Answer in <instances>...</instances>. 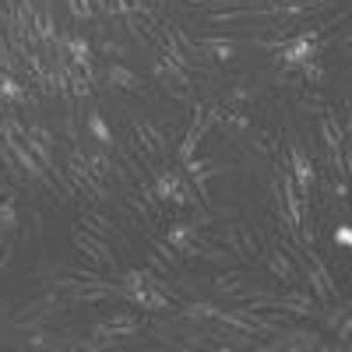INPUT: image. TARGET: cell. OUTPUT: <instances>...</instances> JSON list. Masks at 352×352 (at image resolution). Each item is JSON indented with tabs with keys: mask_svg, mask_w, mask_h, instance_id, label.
Masks as SVG:
<instances>
[{
	"mask_svg": "<svg viewBox=\"0 0 352 352\" xmlns=\"http://www.w3.org/2000/svg\"><path fill=\"white\" fill-rule=\"evenodd\" d=\"M152 187H155V194H159L162 204H176V208H197V204H201L197 190L184 180V173L173 169V166H166V169L155 173V184Z\"/></svg>",
	"mask_w": 352,
	"mask_h": 352,
	"instance_id": "obj_1",
	"label": "cell"
},
{
	"mask_svg": "<svg viewBox=\"0 0 352 352\" xmlns=\"http://www.w3.org/2000/svg\"><path fill=\"white\" fill-rule=\"evenodd\" d=\"M71 243L78 247V254L85 257V261H92L96 268H116V254L96 236V232H88V229H74L71 232Z\"/></svg>",
	"mask_w": 352,
	"mask_h": 352,
	"instance_id": "obj_2",
	"label": "cell"
},
{
	"mask_svg": "<svg viewBox=\"0 0 352 352\" xmlns=\"http://www.w3.org/2000/svg\"><path fill=\"white\" fill-rule=\"evenodd\" d=\"M289 176L296 184L300 197H310V187L317 184V169H314L310 155L300 148V141H289Z\"/></svg>",
	"mask_w": 352,
	"mask_h": 352,
	"instance_id": "obj_3",
	"label": "cell"
},
{
	"mask_svg": "<svg viewBox=\"0 0 352 352\" xmlns=\"http://www.w3.org/2000/svg\"><path fill=\"white\" fill-rule=\"evenodd\" d=\"M226 250L240 261H257V240L247 222H229L226 226Z\"/></svg>",
	"mask_w": 352,
	"mask_h": 352,
	"instance_id": "obj_4",
	"label": "cell"
},
{
	"mask_svg": "<svg viewBox=\"0 0 352 352\" xmlns=\"http://www.w3.org/2000/svg\"><path fill=\"white\" fill-rule=\"evenodd\" d=\"M166 243L180 254V257H197L201 254V236H197V226L190 222H173L166 232Z\"/></svg>",
	"mask_w": 352,
	"mask_h": 352,
	"instance_id": "obj_5",
	"label": "cell"
},
{
	"mask_svg": "<svg viewBox=\"0 0 352 352\" xmlns=\"http://www.w3.org/2000/svg\"><path fill=\"white\" fill-rule=\"evenodd\" d=\"M106 81L113 88H120V92H131V96H144V92H148V81H144L138 71H131L127 64H109Z\"/></svg>",
	"mask_w": 352,
	"mask_h": 352,
	"instance_id": "obj_6",
	"label": "cell"
},
{
	"mask_svg": "<svg viewBox=\"0 0 352 352\" xmlns=\"http://www.w3.org/2000/svg\"><path fill=\"white\" fill-rule=\"evenodd\" d=\"M212 285H215L219 296H232V300H254V296H261V292H254L247 285V275L243 272H222Z\"/></svg>",
	"mask_w": 352,
	"mask_h": 352,
	"instance_id": "obj_7",
	"label": "cell"
},
{
	"mask_svg": "<svg viewBox=\"0 0 352 352\" xmlns=\"http://www.w3.org/2000/svg\"><path fill=\"white\" fill-rule=\"evenodd\" d=\"M64 46H67V60L85 74H92V46H88V39L78 32H64Z\"/></svg>",
	"mask_w": 352,
	"mask_h": 352,
	"instance_id": "obj_8",
	"label": "cell"
},
{
	"mask_svg": "<svg viewBox=\"0 0 352 352\" xmlns=\"http://www.w3.org/2000/svg\"><path fill=\"white\" fill-rule=\"evenodd\" d=\"M201 56H212L215 64H229V60H236V39H219V36H208V39H201L197 43Z\"/></svg>",
	"mask_w": 352,
	"mask_h": 352,
	"instance_id": "obj_9",
	"label": "cell"
},
{
	"mask_svg": "<svg viewBox=\"0 0 352 352\" xmlns=\"http://www.w3.org/2000/svg\"><path fill=\"white\" fill-rule=\"evenodd\" d=\"M0 99L4 102H36V92L18 81V74L0 71Z\"/></svg>",
	"mask_w": 352,
	"mask_h": 352,
	"instance_id": "obj_10",
	"label": "cell"
},
{
	"mask_svg": "<svg viewBox=\"0 0 352 352\" xmlns=\"http://www.w3.org/2000/svg\"><path fill=\"white\" fill-rule=\"evenodd\" d=\"M268 268H272V275H275L282 285H296V282H300V268L292 264V257H289L282 247H275V250H272V257H268Z\"/></svg>",
	"mask_w": 352,
	"mask_h": 352,
	"instance_id": "obj_11",
	"label": "cell"
},
{
	"mask_svg": "<svg viewBox=\"0 0 352 352\" xmlns=\"http://www.w3.org/2000/svg\"><path fill=\"white\" fill-rule=\"evenodd\" d=\"M85 162H88V169H92L96 176H99V180L106 184V180H113V176H116V180H127V173H124V166H116L106 152H96V155H85Z\"/></svg>",
	"mask_w": 352,
	"mask_h": 352,
	"instance_id": "obj_12",
	"label": "cell"
},
{
	"mask_svg": "<svg viewBox=\"0 0 352 352\" xmlns=\"http://www.w3.org/2000/svg\"><path fill=\"white\" fill-rule=\"evenodd\" d=\"M85 131H88V138H92V141H99L102 148H116V138H113V131H109V124H106V116H102L99 109L88 113Z\"/></svg>",
	"mask_w": 352,
	"mask_h": 352,
	"instance_id": "obj_13",
	"label": "cell"
},
{
	"mask_svg": "<svg viewBox=\"0 0 352 352\" xmlns=\"http://www.w3.org/2000/svg\"><path fill=\"white\" fill-rule=\"evenodd\" d=\"M257 99V92L254 88H247V85H236V88H229V92L222 96V106L226 109H236V113H247V106Z\"/></svg>",
	"mask_w": 352,
	"mask_h": 352,
	"instance_id": "obj_14",
	"label": "cell"
},
{
	"mask_svg": "<svg viewBox=\"0 0 352 352\" xmlns=\"http://www.w3.org/2000/svg\"><path fill=\"white\" fill-rule=\"evenodd\" d=\"M81 226L88 232H96V236H120V229H116L113 219H102V215H92V212H81Z\"/></svg>",
	"mask_w": 352,
	"mask_h": 352,
	"instance_id": "obj_15",
	"label": "cell"
},
{
	"mask_svg": "<svg viewBox=\"0 0 352 352\" xmlns=\"http://www.w3.org/2000/svg\"><path fill=\"white\" fill-rule=\"evenodd\" d=\"M215 314H219L215 303H204V300H190V303H184V317H187V320H212Z\"/></svg>",
	"mask_w": 352,
	"mask_h": 352,
	"instance_id": "obj_16",
	"label": "cell"
},
{
	"mask_svg": "<svg viewBox=\"0 0 352 352\" xmlns=\"http://www.w3.org/2000/svg\"><path fill=\"white\" fill-rule=\"evenodd\" d=\"M14 229H18V204L8 194L4 201H0V232H14Z\"/></svg>",
	"mask_w": 352,
	"mask_h": 352,
	"instance_id": "obj_17",
	"label": "cell"
},
{
	"mask_svg": "<svg viewBox=\"0 0 352 352\" xmlns=\"http://www.w3.org/2000/svg\"><path fill=\"white\" fill-rule=\"evenodd\" d=\"M296 71L303 74V81H307L310 88H317V85H324V64H320V56H317V60H307V64H300Z\"/></svg>",
	"mask_w": 352,
	"mask_h": 352,
	"instance_id": "obj_18",
	"label": "cell"
},
{
	"mask_svg": "<svg viewBox=\"0 0 352 352\" xmlns=\"http://www.w3.org/2000/svg\"><path fill=\"white\" fill-rule=\"evenodd\" d=\"M28 349H50V352H56V349H64V342L56 335H50V331L32 328V335H28Z\"/></svg>",
	"mask_w": 352,
	"mask_h": 352,
	"instance_id": "obj_19",
	"label": "cell"
},
{
	"mask_svg": "<svg viewBox=\"0 0 352 352\" xmlns=\"http://www.w3.org/2000/svg\"><path fill=\"white\" fill-rule=\"evenodd\" d=\"M300 106H303V109H314L317 116H320V113H328V99L320 96L317 88H307V92L300 96Z\"/></svg>",
	"mask_w": 352,
	"mask_h": 352,
	"instance_id": "obj_20",
	"label": "cell"
},
{
	"mask_svg": "<svg viewBox=\"0 0 352 352\" xmlns=\"http://www.w3.org/2000/svg\"><path fill=\"white\" fill-rule=\"evenodd\" d=\"M152 250L162 257V261H169V268H180V254H176L166 240H159V236H152Z\"/></svg>",
	"mask_w": 352,
	"mask_h": 352,
	"instance_id": "obj_21",
	"label": "cell"
},
{
	"mask_svg": "<svg viewBox=\"0 0 352 352\" xmlns=\"http://www.w3.org/2000/svg\"><path fill=\"white\" fill-rule=\"evenodd\" d=\"M197 257L212 261V264H232V254H229L226 247H204V243H201V254H197Z\"/></svg>",
	"mask_w": 352,
	"mask_h": 352,
	"instance_id": "obj_22",
	"label": "cell"
},
{
	"mask_svg": "<svg viewBox=\"0 0 352 352\" xmlns=\"http://www.w3.org/2000/svg\"><path fill=\"white\" fill-rule=\"evenodd\" d=\"M71 14H74L78 21H92V18H96L92 0H71Z\"/></svg>",
	"mask_w": 352,
	"mask_h": 352,
	"instance_id": "obj_23",
	"label": "cell"
},
{
	"mask_svg": "<svg viewBox=\"0 0 352 352\" xmlns=\"http://www.w3.org/2000/svg\"><path fill=\"white\" fill-rule=\"evenodd\" d=\"M99 50H102V56H127V46L120 39H109V36L99 43Z\"/></svg>",
	"mask_w": 352,
	"mask_h": 352,
	"instance_id": "obj_24",
	"label": "cell"
},
{
	"mask_svg": "<svg viewBox=\"0 0 352 352\" xmlns=\"http://www.w3.org/2000/svg\"><path fill=\"white\" fill-rule=\"evenodd\" d=\"M131 208H134V215L141 219V226H152V212H148V204H144L141 197H131Z\"/></svg>",
	"mask_w": 352,
	"mask_h": 352,
	"instance_id": "obj_25",
	"label": "cell"
},
{
	"mask_svg": "<svg viewBox=\"0 0 352 352\" xmlns=\"http://www.w3.org/2000/svg\"><path fill=\"white\" fill-rule=\"evenodd\" d=\"M335 247H342V250H349L352 247V229L342 222V226H335Z\"/></svg>",
	"mask_w": 352,
	"mask_h": 352,
	"instance_id": "obj_26",
	"label": "cell"
},
{
	"mask_svg": "<svg viewBox=\"0 0 352 352\" xmlns=\"http://www.w3.org/2000/svg\"><path fill=\"white\" fill-rule=\"evenodd\" d=\"M335 197H345V176H338V180H335Z\"/></svg>",
	"mask_w": 352,
	"mask_h": 352,
	"instance_id": "obj_27",
	"label": "cell"
},
{
	"mask_svg": "<svg viewBox=\"0 0 352 352\" xmlns=\"http://www.w3.org/2000/svg\"><path fill=\"white\" fill-rule=\"evenodd\" d=\"M4 247H8V232H0V254H4Z\"/></svg>",
	"mask_w": 352,
	"mask_h": 352,
	"instance_id": "obj_28",
	"label": "cell"
},
{
	"mask_svg": "<svg viewBox=\"0 0 352 352\" xmlns=\"http://www.w3.org/2000/svg\"><path fill=\"white\" fill-rule=\"evenodd\" d=\"M184 4H197V8H201V4H204V0H184Z\"/></svg>",
	"mask_w": 352,
	"mask_h": 352,
	"instance_id": "obj_29",
	"label": "cell"
}]
</instances>
